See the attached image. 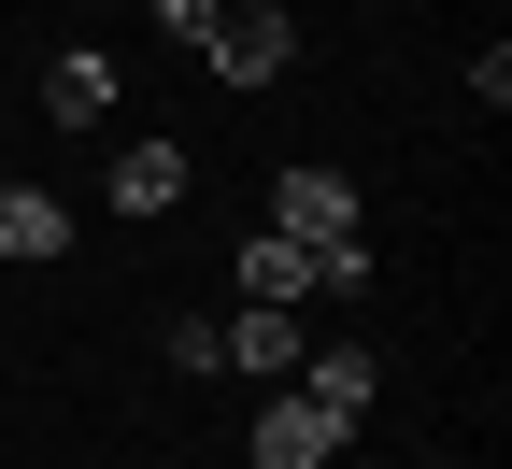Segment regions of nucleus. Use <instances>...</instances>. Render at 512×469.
I'll list each match as a JSON object with an SVG mask.
<instances>
[{
	"label": "nucleus",
	"instance_id": "0eeeda50",
	"mask_svg": "<svg viewBox=\"0 0 512 469\" xmlns=\"http://www.w3.org/2000/svg\"><path fill=\"white\" fill-rule=\"evenodd\" d=\"M0 256H15V271L72 256V199H43V185H0Z\"/></svg>",
	"mask_w": 512,
	"mask_h": 469
},
{
	"label": "nucleus",
	"instance_id": "1a4fd4ad",
	"mask_svg": "<svg viewBox=\"0 0 512 469\" xmlns=\"http://www.w3.org/2000/svg\"><path fill=\"white\" fill-rule=\"evenodd\" d=\"M299 384L328 398V413H370V384H384V356H370V342H313V356H299Z\"/></svg>",
	"mask_w": 512,
	"mask_h": 469
},
{
	"label": "nucleus",
	"instance_id": "9d476101",
	"mask_svg": "<svg viewBox=\"0 0 512 469\" xmlns=\"http://www.w3.org/2000/svg\"><path fill=\"white\" fill-rule=\"evenodd\" d=\"M157 356H171V370H228V356H214V313H171V327H157Z\"/></svg>",
	"mask_w": 512,
	"mask_h": 469
},
{
	"label": "nucleus",
	"instance_id": "423d86ee",
	"mask_svg": "<svg viewBox=\"0 0 512 469\" xmlns=\"http://www.w3.org/2000/svg\"><path fill=\"white\" fill-rule=\"evenodd\" d=\"M114 214H171V199H185V143H157V128H143V143H114Z\"/></svg>",
	"mask_w": 512,
	"mask_h": 469
},
{
	"label": "nucleus",
	"instance_id": "f257e3e1",
	"mask_svg": "<svg viewBox=\"0 0 512 469\" xmlns=\"http://www.w3.org/2000/svg\"><path fill=\"white\" fill-rule=\"evenodd\" d=\"M200 57H214L228 86H285L299 72V15H285V0H228V15L200 29Z\"/></svg>",
	"mask_w": 512,
	"mask_h": 469
},
{
	"label": "nucleus",
	"instance_id": "39448f33",
	"mask_svg": "<svg viewBox=\"0 0 512 469\" xmlns=\"http://www.w3.org/2000/svg\"><path fill=\"white\" fill-rule=\"evenodd\" d=\"M242 299H328V242H285V228H242Z\"/></svg>",
	"mask_w": 512,
	"mask_h": 469
},
{
	"label": "nucleus",
	"instance_id": "7ed1b4c3",
	"mask_svg": "<svg viewBox=\"0 0 512 469\" xmlns=\"http://www.w3.org/2000/svg\"><path fill=\"white\" fill-rule=\"evenodd\" d=\"M271 228H285V242H370V199H356L328 157H299V171H271Z\"/></svg>",
	"mask_w": 512,
	"mask_h": 469
},
{
	"label": "nucleus",
	"instance_id": "6e6552de",
	"mask_svg": "<svg viewBox=\"0 0 512 469\" xmlns=\"http://www.w3.org/2000/svg\"><path fill=\"white\" fill-rule=\"evenodd\" d=\"M100 114H114V57H100V43H72V57L43 72V128H100Z\"/></svg>",
	"mask_w": 512,
	"mask_h": 469
},
{
	"label": "nucleus",
	"instance_id": "20e7f679",
	"mask_svg": "<svg viewBox=\"0 0 512 469\" xmlns=\"http://www.w3.org/2000/svg\"><path fill=\"white\" fill-rule=\"evenodd\" d=\"M214 356H228L242 384H299V356H313V342H299V313H285V299H242V313L214 327Z\"/></svg>",
	"mask_w": 512,
	"mask_h": 469
},
{
	"label": "nucleus",
	"instance_id": "9b49d317",
	"mask_svg": "<svg viewBox=\"0 0 512 469\" xmlns=\"http://www.w3.org/2000/svg\"><path fill=\"white\" fill-rule=\"evenodd\" d=\"M228 15V0H157V43H185V57H200V29Z\"/></svg>",
	"mask_w": 512,
	"mask_h": 469
},
{
	"label": "nucleus",
	"instance_id": "f03ea898",
	"mask_svg": "<svg viewBox=\"0 0 512 469\" xmlns=\"http://www.w3.org/2000/svg\"><path fill=\"white\" fill-rule=\"evenodd\" d=\"M356 413H328L313 384H256V469H328Z\"/></svg>",
	"mask_w": 512,
	"mask_h": 469
}]
</instances>
